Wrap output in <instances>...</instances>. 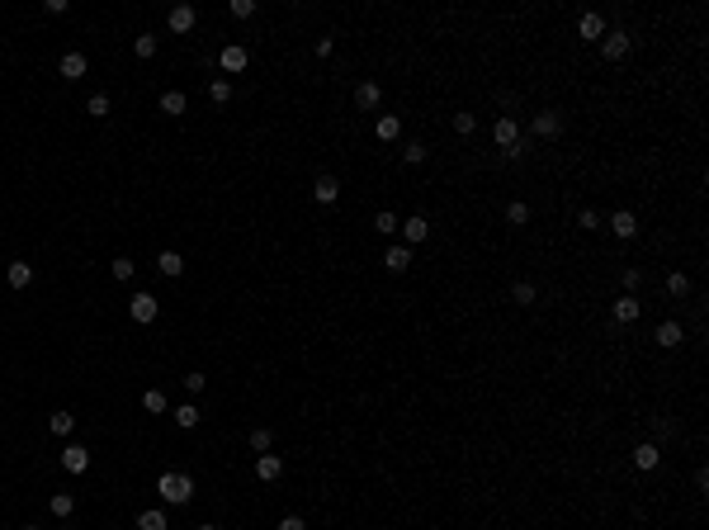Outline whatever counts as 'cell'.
Listing matches in <instances>:
<instances>
[{"label": "cell", "instance_id": "ba28073f", "mask_svg": "<svg viewBox=\"0 0 709 530\" xmlns=\"http://www.w3.org/2000/svg\"><path fill=\"white\" fill-rule=\"evenodd\" d=\"M610 232H615V237H620V241H629V237H633V232H638V218H633V213H629V209H620V213H610Z\"/></svg>", "mask_w": 709, "mask_h": 530}, {"label": "cell", "instance_id": "8fae6325", "mask_svg": "<svg viewBox=\"0 0 709 530\" xmlns=\"http://www.w3.org/2000/svg\"><path fill=\"white\" fill-rule=\"evenodd\" d=\"M279 474H284V459L279 454H256V478L261 483H274Z\"/></svg>", "mask_w": 709, "mask_h": 530}, {"label": "cell", "instance_id": "f35d334b", "mask_svg": "<svg viewBox=\"0 0 709 530\" xmlns=\"http://www.w3.org/2000/svg\"><path fill=\"white\" fill-rule=\"evenodd\" d=\"M506 218H511L516 228H520V223H529V204H511V209H506Z\"/></svg>", "mask_w": 709, "mask_h": 530}, {"label": "cell", "instance_id": "5b68a950", "mask_svg": "<svg viewBox=\"0 0 709 530\" xmlns=\"http://www.w3.org/2000/svg\"><path fill=\"white\" fill-rule=\"evenodd\" d=\"M601 48H605V57H610V62H620V57L629 53V33H624V28H610V33L601 38Z\"/></svg>", "mask_w": 709, "mask_h": 530}, {"label": "cell", "instance_id": "4fadbf2b", "mask_svg": "<svg viewBox=\"0 0 709 530\" xmlns=\"http://www.w3.org/2000/svg\"><path fill=\"white\" fill-rule=\"evenodd\" d=\"M57 67H62V76H67V80H80L90 62H85V53H62V62H57Z\"/></svg>", "mask_w": 709, "mask_h": 530}, {"label": "cell", "instance_id": "484cf974", "mask_svg": "<svg viewBox=\"0 0 709 530\" xmlns=\"http://www.w3.org/2000/svg\"><path fill=\"white\" fill-rule=\"evenodd\" d=\"M270 445H274V436H270V426H256V431H251V450L270 454Z\"/></svg>", "mask_w": 709, "mask_h": 530}, {"label": "cell", "instance_id": "d6a6232c", "mask_svg": "<svg viewBox=\"0 0 709 530\" xmlns=\"http://www.w3.org/2000/svg\"><path fill=\"white\" fill-rule=\"evenodd\" d=\"M132 53H137V57H157V38H152V33L132 38Z\"/></svg>", "mask_w": 709, "mask_h": 530}, {"label": "cell", "instance_id": "d590c367", "mask_svg": "<svg viewBox=\"0 0 709 530\" xmlns=\"http://www.w3.org/2000/svg\"><path fill=\"white\" fill-rule=\"evenodd\" d=\"M402 161H407V166H421V161H426V147H421V142L402 147Z\"/></svg>", "mask_w": 709, "mask_h": 530}, {"label": "cell", "instance_id": "44dd1931", "mask_svg": "<svg viewBox=\"0 0 709 530\" xmlns=\"http://www.w3.org/2000/svg\"><path fill=\"white\" fill-rule=\"evenodd\" d=\"M157 270H161V275H170V280H180V270H184L180 251H161V256H157Z\"/></svg>", "mask_w": 709, "mask_h": 530}, {"label": "cell", "instance_id": "7c38bea8", "mask_svg": "<svg viewBox=\"0 0 709 530\" xmlns=\"http://www.w3.org/2000/svg\"><path fill=\"white\" fill-rule=\"evenodd\" d=\"M529 128L539 132V137H558V132H563V119H558L553 109H544V114H534V123H529Z\"/></svg>", "mask_w": 709, "mask_h": 530}, {"label": "cell", "instance_id": "7a4b0ae2", "mask_svg": "<svg viewBox=\"0 0 709 530\" xmlns=\"http://www.w3.org/2000/svg\"><path fill=\"white\" fill-rule=\"evenodd\" d=\"M128 313H132V322H157L161 303L152 298V293H132V298H128Z\"/></svg>", "mask_w": 709, "mask_h": 530}, {"label": "cell", "instance_id": "7402d4cb", "mask_svg": "<svg viewBox=\"0 0 709 530\" xmlns=\"http://www.w3.org/2000/svg\"><path fill=\"white\" fill-rule=\"evenodd\" d=\"M378 95H383V90H378L374 80H365V85L355 90V105H360V109H378Z\"/></svg>", "mask_w": 709, "mask_h": 530}, {"label": "cell", "instance_id": "74e56055", "mask_svg": "<svg viewBox=\"0 0 709 530\" xmlns=\"http://www.w3.org/2000/svg\"><path fill=\"white\" fill-rule=\"evenodd\" d=\"M132 270H137V265H132L128 256H119V261H114V280H132Z\"/></svg>", "mask_w": 709, "mask_h": 530}, {"label": "cell", "instance_id": "52a82bcc", "mask_svg": "<svg viewBox=\"0 0 709 530\" xmlns=\"http://www.w3.org/2000/svg\"><path fill=\"white\" fill-rule=\"evenodd\" d=\"M313 199L317 204H336V199H341V180H336V176H317Z\"/></svg>", "mask_w": 709, "mask_h": 530}, {"label": "cell", "instance_id": "4316f807", "mask_svg": "<svg viewBox=\"0 0 709 530\" xmlns=\"http://www.w3.org/2000/svg\"><path fill=\"white\" fill-rule=\"evenodd\" d=\"M142 407H147L152 417H157V412H166V393H161V388H147V393H142Z\"/></svg>", "mask_w": 709, "mask_h": 530}, {"label": "cell", "instance_id": "d6986e66", "mask_svg": "<svg viewBox=\"0 0 709 530\" xmlns=\"http://www.w3.org/2000/svg\"><path fill=\"white\" fill-rule=\"evenodd\" d=\"M383 265H388L393 275H402V270L412 265V246H388V256H383Z\"/></svg>", "mask_w": 709, "mask_h": 530}, {"label": "cell", "instance_id": "3957f363", "mask_svg": "<svg viewBox=\"0 0 709 530\" xmlns=\"http://www.w3.org/2000/svg\"><path fill=\"white\" fill-rule=\"evenodd\" d=\"M492 137H497V147H506V152H516V142H520V123H516V119H497V128H492Z\"/></svg>", "mask_w": 709, "mask_h": 530}, {"label": "cell", "instance_id": "4dcf8cb0", "mask_svg": "<svg viewBox=\"0 0 709 530\" xmlns=\"http://www.w3.org/2000/svg\"><path fill=\"white\" fill-rule=\"evenodd\" d=\"M209 95H213V105H227V100H232V80H213Z\"/></svg>", "mask_w": 709, "mask_h": 530}, {"label": "cell", "instance_id": "f546056e", "mask_svg": "<svg viewBox=\"0 0 709 530\" xmlns=\"http://www.w3.org/2000/svg\"><path fill=\"white\" fill-rule=\"evenodd\" d=\"M667 293H676V298H681V293H690V280H685L681 270H672V275H667Z\"/></svg>", "mask_w": 709, "mask_h": 530}, {"label": "cell", "instance_id": "83f0119b", "mask_svg": "<svg viewBox=\"0 0 709 530\" xmlns=\"http://www.w3.org/2000/svg\"><path fill=\"white\" fill-rule=\"evenodd\" d=\"M48 506H53V516H71V511H76V497H71V493H57Z\"/></svg>", "mask_w": 709, "mask_h": 530}, {"label": "cell", "instance_id": "8992f818", "mask_svg": "<svg viewBox=\"0 0 709 530\" xmlns=\"http://www.w3.org/2000/svg\"><path fill=\"white\" fill-rule=\"evenodd\" d=\"M246 62H251V53H246V48H236V43L218 53V67H222V71H232V76H236V71H246Z\"/></svg>", "mask_w": 709, "mask_h": 530}, {"label": "cell", "instance_id": "d4e9b609", "mask_svg": "<svg viewBox=\"0 0 709 530\" xmlns=\"http://www.w3.org/2000/svg\"><path fill=\"white\" fill-rule=\"evenodd\" d=\"M48 426H53L57 436H71V431H76V417H71V412H53V417H48Z\"/></svg>", "mask_w": 709, "mask_h": 530}, {"label": "cell", "instance_id": "9a60e30c", "mask_svg": "<svg viewBox=\"0 0 709 530\" xmlns=\"http://www.w3.org/2000/svg\"><path fill=\"white\" fill-rule=\"evenodd\" d=\"M577 33L581 38H605V19L596 15V10H586V15L577 19Z\"/></svg>", "mask_w": 709, "mask_h": 530}, {"label": "cell", "instance_id": "603a6c76", "mask_svg": "<svg viewBox=\"0 0 709 530\" xmlns=\"http://www.w3.org/2000/svg\"><path fill=\"white\" fill-rule=\"evenodd\" d=\"M199 417H204V412H199L194 402H184V407H175V426H184V431H194V426H199Z\"/></svg>", "mask_w": 709, "mask_h": 530}, {"label": "cell", "instance_id": "60d3db41", "mask_svg": "<svg viewBox=\"0 0 709 530\" xmlns=\"http://www.w3.org/2000/svg\"><path fill=\"white\" fill-rule=\"evenodd\" d=\"M180 384L189 388V393H204V384H209V379H204V374H184Z\"/></svg>", "mask_w": 709, "mask_h": 530}, {"label": "cell", "instance_id": "e575fe53", "mask_svg": "<svg viewBox=\"0 0 709 530\" xmlns=\"http://www.w3.org/2000/svg\"><path fill=\"white\" fill-rule=\"evenodd\" d=\"M85 109H90L95 119H105V114H109V95H90V100H85Z\"/></svg>", "mask_w": 709, "mask_h": 530}, {"label": "cell", "instance_id": "9c48e42d", "mask_svg": "<svg viewBox=\"0 0 709 530\" xmlns=\"http://www.w3.org/2000/svg\"><path fill=\"white\" fill-rule=\"evenodd\" d=\"M166 24L175 28V33H189V28L199 24V10H194V5H175V10H170V19H166Z\"/></svg>", "mask_w": 709, "mask_h": 530}, {"label": "cell", "instance_id": "e0dca14e", "mask_svg": "<svg viewBox=\"0 0 709 530\" xmlns=\"http://www.w3.org/2000/svg\"><path fill=\"white\" fill-rule=\"evenodd\" d=\"M638 313H643V303H638L633 293H624V298L615 303V322H638Z\"/></svg>", "mask_w": 709, "mask_h": 530}, {"label": "cell", "instance_id": "f1b7e54d", "mask_svg": "<svg viewBox=\"0 0 709 530\" xmlns=\"http://www.w3.org/2000/svg\"><path fill=\"white\" fill-rule=\"evenodd\" d=\"M137 530H166V511H142L137 516Z\"/></svg>", "mask_w": 709, "mask_h": 530}, {"label": "cell", "instance_id": "ffe728a7", "mask_svg": "<svg viewBox=\"0 0 709 530\" xmlns=\"http://www.w3.org/2000/svg\"><path fill=\"white\" fill-rule=\"evenodd\" d=\"M5 275H10V289H24L28 280H33V265H28V261H10Z\"/></svg>", "mask_w": 709, "mask_h": 530}, {"label": "cell", "instance_id": "bcb514c9", "mask_svg": "<svg viewBox=\"0 0 709 530\" xmlns=\"http://www.w3.org/2000/svg\"><path fill=\"white\" fill-rule=\"evenodd\" d=\"M204 530H213V526H204Z\"/></svg>", "mask_w": 709, "mask_h": 530}, {"label": "cell", "instance_id": "b9f144b4", "mask_svg": "<svg viewBox=\"0 0 709 530\" xmlns=\"http://www.w3.org/2000/svg\"><path fill=\"white\" fill-rule=\"evenodd\" d=\"M577 223H581V228H601V218H596L591 209H581V213H577Z\"/></svg>", "mask_w": 709, "mask_h": 530}, {"label": "cell", "instance_id": "7bdbcfd3", "mask_svg": "<svg viewBox=\"0 0 709 530\" xmlns=\"http://www.w3.org/2000/svg\"><path fill=\"white\" fill-rule=\"evenodd\" d=\"M643 284V270H624V289H638Z\"/></svg>", "mask_w": 709, "mask_h": 530}, {"label": "cell", "instance_id": "ee69618b", "mask_svg": "<svg viewBox=\"0 0 709 530\" xmlns=\"http://www.w3.org/2000/svg\"><path fill=\"white\" fill-rule=\"evenodd\" d=\"M279 530H308V526H303V516H284V521H279Z\"/></svg>", "mask_w": 709, "mask_h": 530}, {"label": "cell", "instance_id": "8d00e7d4", "mask_svg": "<svg viewBox=\"0 0 709 530\" xmlns=\"http://www.w3.org/2000/svg\"><path fill=\"white\" fill-rule=\"evenodd\" d=\"M473 128H478V119H473V114H454V132H464V137H469Z\"/></svg>", "mask_w": 709, "mask_h": 530}, {"label": "cell", "instance_id": "cb8c5ba5", "mask_svg": "<svg viewBox=\"0 0 709 530\" xmlns=\"http://www.w3.org/2000/svg\"><path fill=\"white\" fill-rule=\"evenodd\" d=\"M184 109H189V100H184L180 90H166L161 95V114H184Z\"/></svg>", "mask_w": 709, "mask_h": 530}, {"label": "cell", "instance_id": "f6af8a7d", "mask_svg": "<svg viewBox=\"0 0 709 530\" xmlns=\"http://www.w3.org/2000/svg\"><path fill=\"white\" fill-rule=\"evenodd\" d=\"M24 530H38V526H24Z\"/></svg>", "mask_w": 709, "mask_h": 530}, {"label": "cell", "instance_id": "5bb4252c", "mask_svg": "<svg viewBox=\"0 0 709 530\" xmlns=\"http://www.w3.org/2000/svg\"><path fill=\"white\" fill-rule=\"evenodd\" d=\"M374 132H378V142H397V132H402V119H397V114H378Z\"/></svg>", "mask_w": 709, "mask_h": 530}, {"label": "cell", "instance_id": "ac0fdd59", "mask_svg": "<svg viewBox=\"0 0 709 530\" xmlns=\"http://www.w3.org/2000/svg\"><path fill=\"white\" fill-rule=\"evenodd\" d=\"M633 464H638V469H643V474H648V469H657V464H662V450H657V445H648V441H643V445H638V450H633Z\"/></svg>", "mask_w": 709, "mask_h": 530}, {"label": "cell", "instance_id": "836d02e7", "mask_svg": "<svg viewBox=\"0 0 709 530\" xmlns=\"http://www.w3.org/2000/svg\"><path fill=\"white\" fill-rule=\"evenodd\" d=\"M374 228H378V237H388V232H397V218L388 209H378V218H374Z\"/></svg>", "mask_w": 709, "mask_h": 530}, {"label": "cell", "instance_id": "2e32d148", "mask_svg": "<svg viewBox=\"0 0 709 530\" xmlns=\"http://www.w3.org/2000/svg\"><path fill=\"white\" fill-rule=\"evenodd\" d=\"M685 341V332H681V322H662L657 327V345H667V350H676V345Z\"/></svg>", "mask_w": 709, "mask_h": 530}, {"label": "cell", "instance_id": "6da1fadb", "mask_svg": "<svg viewBox=\"0 0 709 530\" xmlns=\"http://www.w3.org/2000/svg\"><path fill=\"white\" fill-rule=\"evenodd\" d=\"M157 493L170 506H180V502H189V497H194V478H189V474H161L157 478Z\"/></svg>", "mask_w": 709, "mask_h": 530}, {"label": "cell", "instance_id": "30bf717a", "mask_svg": "<svg viewBox=\"0 0 709 530\" xmlns=\"http://www.w3.org/2000/svg\"><path fill=\"white\" fill-rule=\"evenodd\" d=\"M397 228H402V237H407V246H421V241L430 237V223H426L421 213H417V218H407V223H397Z\"/></svg>", "mask_w": 709, "mask_h": 530}, {"label": "cell", "instance_id": "277c9868", "mask_svg": "<svg viewBox=\"0 0 709 530\" xmlns=\"http://www.w3.org/2000/svg\"><path fill=\"white\" fill-rule=\"evenodd\" d=\"M62 469H67V474H85V469H90V450H85V445H67V450H62Z\"/></svg>", "mask_w": 709, "mask_h": 530}, {"label": "cell", "instance_id": "1f68e13d", "mask_svg": "<svg viewBox=\"0 0 709 530\" xmlns=\"http://www.w3.org/2000/svg\"><path fill=\"white\" fill-rule=\"evenodd\" d=\"M227 15H232V19H251V15H256V0H232Z\"/></svg>", "mask_w": 709, "mask_h": 530}, {"label": "cell", "instance_id": "ab89813d", "mask_svg": "<svg viewBox=\"0 0 709 530\" xmlns=\"http://www.w3.org/2000/svg\"><path fill=\"white\" fill-rule=\"evenodd\" d=\"M511 293H516V303H525V308L534 303V284H525V280H520V284H516Z\"/></svg>", "mask_w": 709, "mask_h": 530}]
</instances>
